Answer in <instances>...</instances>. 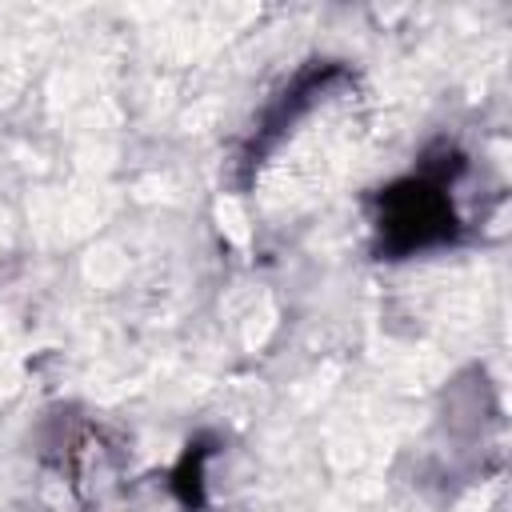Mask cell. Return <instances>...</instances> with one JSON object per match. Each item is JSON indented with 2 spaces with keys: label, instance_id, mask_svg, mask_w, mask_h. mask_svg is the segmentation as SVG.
I'll list each match as a JSON object with an SVG mask.
<instances>
[{
  "label": "cell",
  "instance_id": "6da1fadb",
  "mask_svg": "<svg viewBox=\"0 0 512 512\" xmlns=\"http://www.w3.org/2000/svg\"><path fill=\"white\" fill-rule=\"evenodd\" d=\"M452 228L456 220H452L444 180L432 172L392 184L380 200V240L388 252H416V248L440 244L452 236Z\"/></svg>",
  "mask_w": 512,
  "mask_h": 512
}]
</instances>
